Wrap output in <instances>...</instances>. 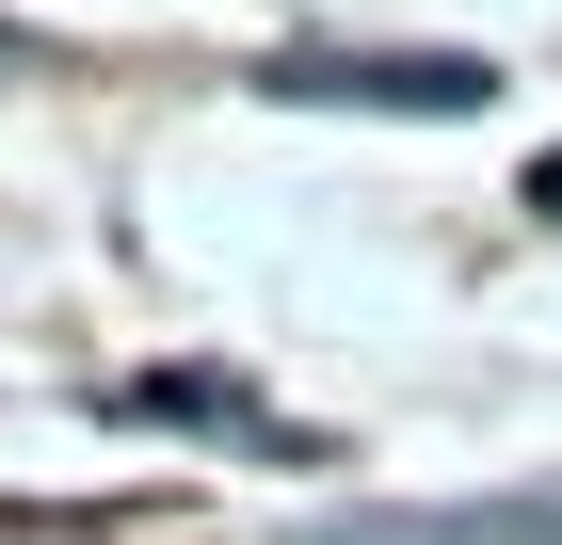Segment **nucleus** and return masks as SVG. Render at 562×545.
<instances>
[{
	"mask_svg": "<svg viewBox=\"0 0 562 545\" xmlns=\"http://www.w3.org/2000/svg\"><path fill=\"white\" fill-rule=\"evenodd\" d=\"M273 96H370V113H482V65H467V48H434V65H402V48H290V65H273Z\"/></svg>",
	"mask_w": 562,
	"mask_h": 545,
	"instance_id": "f257e3e1",
	"label": "nucleus"
},
{
	"mask_svg": "<svg viewBox=\"0 0 562 545\" xmlns=\"http://www.w3.org/2000/svg\"><path fill=\"white\" fill-rule=\"evenodd\" d=\"M530 209H547V225H562V145H547V161H530Z\"/></svg>",
	"mask_w": 562,
	"mask_h": 545,
	"instance_id": "f03ea898",
	"label": "nucleus"
}]
</instances>
